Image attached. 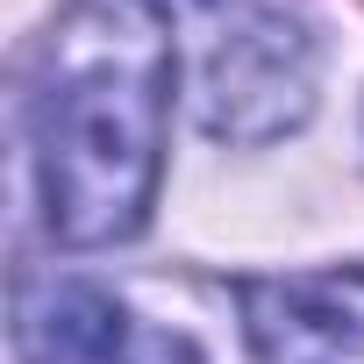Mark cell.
Instances as JSON below:
<instances>
[{"instance_id": "obj_2", "label": "cell", "mask_w": 364, "mask_h": 364, "mask_svg": "<svg viewBox=\"0 0 364 364\" xmlns=\"http://www.w3.org/2000/svg\"><path fill=\"white\" fill-rule=\"evenodd\" d=\"M314 29L300 0H250L215 29L193 79V114L215 143H272L314 114Z\"/></svg>"}, {"instance_id": "obj_5", "label": "cell", "mask_w": 364, "mask_h": 364, "mask_svg": "<svg viewBox=\"0 0 364 364\" xmlns=\"http://www.w3.org/2000/svg\"><path fill=\"white\" fill-rule=\"evenodd\" d=\"M178 8H200V0H178Z\"/></svg>"}, {"instance_id": "obj_1", "label": "cell", "mask_w": 364, "mask_h": 364, "mask_svg": "<svg viewBox=\"0 0 364 364\" xmlns=\"http://www.w3.org/2000/svg\"><path fill=\"white\" fill-rule=\"evenodd\" d=\"M164 122L171 36L157 0H65L22 79L36 208L65 250H107L150 222Z\"/></svg>"}, {"instance_id": "obj_4", "label": "cell", "mask_w": 364, "mask_h": 364, "mask_svg": "<svg viewBox=\"0 0 364 364\" xmlns=\"http://www.w3.org/2000/svg\"><path fill=\"white\" fill-rule=\"evenodd\" d=\"M243 328L264 364H364V272L243 279Z\"/></svg>"}, {"instance_id": "obj_3", "label": "cell", "mask_w": 364, "mask_h": 364, "mask_svg": "<svg viewBox=\"0 0 364 364\" xmlns=\"http://www.w3.org/2000/svg\"><path fill=\"white\" fill-rule=\"evenodd\" d=\"M15 357L22 364H200L171 328H143L93 279H22L15 286Z\"/></svg>"}]
</instances>
